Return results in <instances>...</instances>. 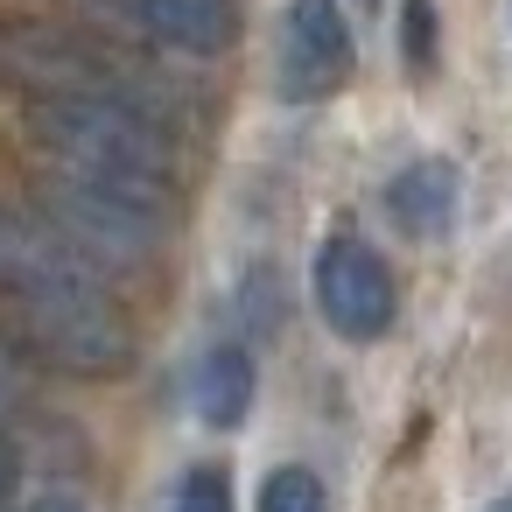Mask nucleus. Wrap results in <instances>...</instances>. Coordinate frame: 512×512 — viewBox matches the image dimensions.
<instances>
[{"label":"nucleus","mask_w":512,"mask_h":512,"mask_svg":"<svg viewBox=\"0 0 512 512\" xmlns=\"http://www.w3.org/2000/svg\"><path fill=\"white\" fill-rule=\"evenodd\" d=\"M29 127L57 155V169H78V176H99V183L141 190V197H162V204L176 190V148H169V134H162V120L148 106L64 92V99H36Z\"/></svg>","instance_id":"f257e3e1"},{"label":"nucleus","mask_w":512,"mask_h":512,"mask_svg":"<svg viewBox=\"0 0 512 512\" xmlns=\"http://www.w3.org/2000/svg\"><path fill=\"white\" fill-rule=\"evenodd\" d=\"M15 323V344L71 379H120L134 365V323L120 316V302H106L99 281L64 274V281H29L0 295Z\"/></svg>","instance_id":"f03ea898"},{"label":"nucleus","mask_w":512,"mask_h":512,"mask_svg":"<svg viewBox=\"0 0 512 512\" xmlns=\"http://www.w3.org/2000/svg\"><path fill=\"white\" fill-rule=\"evenodd\" d=\"M0 78L29 99H127V106H148L162 113V92L106 43L78 36V29H57V22H0Z\"/></svg>","instance_id":"7ed1b4c3"},{"label":"nucleus","mask_w":512,"mask_h":512,"mask_svg":"<svg viewBox=\"0 0 512 512\" xmlns=\"http://www.w3.org/2000/svg\"><path fill=\"white\" fill-rule=\"evenodd\" d=\"M43 211H50L57 232H64L85 260H99V267H141V260L169 239V204H162V197H141V190L78 176V169H57V176H50Z\"/></svg>","instance_id":"20e7f679"},{"label":"nucleus","mask_w":512,"mask_h":512,"mask_svg":"<svg viewBox=\"0 0 512 512\" xmlns=\"http://www.w3.org/2000/svg\"><path fill=\"white\" fill-rule=\"evenodd\" d=\"M316 309L337 337L372 344L393 323V274L365 239H323L316 253Z\"/></svg>","instance_id":"39448f33"},{"label":"nucleus","mask_w":512,"mask_h":512,"mask_svg":"<svg viewBox=\"0 0 512 512\" xmlns=\"http://www.w3.org/2000/svg\"><path fill=\"white\" fill-rule=\"evenodd\" d=\"M351 29L337 0H288L281 15V57H274V92L281 99H330L351 78Z\"/></svg>","instance_id":"423d86ee"},{"label":"nucleus","mask_w":512,"mask_h":512,"mask_svg":"<svg viewBox=\"0 0 512 512\" xmlns=\"http://www.w3.org/2000/svg\"><path fill=\"white\" fill-rule=\"evenodd\" d=\"M99 8L120 29H134L141 43L176 50V57H218L239 36V8H232V0H99Z\"/></svg>","instance_id":"0eeeda50"},{"label":"nucleus","mask_w":512,"mask_h":512,"mask_svg":"<svg viewBox=\"0 0 512 512\" xmlns=\"http://www.w3.org/2000/svg\"><path fill=\"white\" fill-rule=\"evenodd\" d=\"M64 274H85L99 281L106 267L85 260L50 211H0V295L8 288H29V281H64Z\"/></svg>","instance_id":"6e6552de"},{"label":"nucleus","mask_w":512,"mask_h":512,"mask_svg":"<svg viewBox=\"0 0 512 512\" xmlns=\"http://www.w3.org/2000/svg\"><path fill=\"white\" fill-rule=\"evenodd\" d=\"M253 393H260V372L246 358V344H218L197 358V379H190V407L204 428H239L253 414Z\"/></svg>","instance_id":"1a4fd4ad"},{"label":"nucleus","mask_w":512,"mask_h":512,"mask_svg":"<svg viewBox=\"0 0 512 512\" xmlns=\"http://www.w3.org/2000/svg\"><path fill=\"white\" fill-rule=\"evenodd\" d=\"M386 211H393L400 232H414V239L449 232V218H456V169H449V162H414V169H400V176L386 183Z\"/></svg>","instance_id":"9d476101"},{"label":"nucleus","mask_w":512,"mask_h":512,"mask_svg":"<svg viewBox=\"0 0 512 512\" xmlns=\"http://www.w3.org/2000/svg\"><path fill=\"white\" fill-rule=\"evenodd\" d=\"M260 512H330V498H323L316 470L281 463V470H267V484H260Z\"/></svg>","instance_id":"9b49d317"},{"label":"nucleus","mask_w":512,"mask_h":512,"mask_svg":"<svg viewBox=\"0 0 512 512\" xmlns=\"http://www.w3.org/2000/svg\"><path fill=\"white\" fill-rule=\"evenodd\" d=\"M176 512H232V484H225V470H218V463L183 470V484H176Z\"/></svg>","instance_id":"f8f14e48"},{"label":"nucleus","mask_w":512,"mask_h":512,"mask_svg":"<svg viewBox=\"0 0 512 512\" xmlns=\"http://www.w3.org/2000/svg\"><path fill=\"white\" fill-rule=\"evenodd\" d=\"M400 36H407L414 71H428V64H435V8H428V0H407V22H400Z\"/></svg>","instance_id":"ddd939ff"},{"label":"nucleus","mask_w":512,"mask_h":512,"mask_svg":"<svg viewBox=\"0 0 512 512\" xmlns=\"http://www.w3.org/2000/svg\"><path fill=\"white\" fill-rule=\"evenodd\" d=\"M22 407H29V379H22V365H15L8 351H0V421L22 414Z\"/></svg>","instance_id":"4468645a"},{"label":"nucleus","mask_w":512,"mask_h":512,"mask_svg":"<svg viewBox=\"0 0 512 512\" xmlns=\"http://www.w3.org/2000/svg\"><path fill=\"white\" fill-rule=\"evenodd\" d=\"M15 477H22V449H15V435L0 428V498L15 491Z\"/></svg>","instance_id":"2eb2a0df"},{"label":"nucleus","mask_w":512,"mask_h":512,"mask_svg":"<svg viewBox=\"0 0 512 512\" xmlns=\"http://www.w3.org/2000/svg\"><path fill=\"white\" fill-rule=\"evenodd\" d=\"M22 512H92L85 498H71V491H43V498H29Z\"/></svg>","instance_id":"dca6fc26"},{"label":"nucleus","mask_w":512,"mask_h":512,"mask_svg":"<svg viewBox=\"0 0 512 512\" xmlns=\"http://www.w3.org/2000/svg\"><path fill=\"white\" fill-rule=\"evenodd\" d=\"M491 512H512V491H505V498H498V505H491Z\"/></svg>","instance_id":"f3484780"},{"label":"nucleus","mask_w":512,"mask_h":512,"mask_svg":"<svg viewBox=\"0 0 512 512\" xmlns=\"http://www.w3.org/2000/svg\"><path fill=\"white\" fill-rule=\"evenodd\" d=\"M365 8H379V0H365Z\"/></svg>","instance_id":"a211bd4d"},{"label":"nucleus","mask_w":512,"mask_h":512,"mask_svg":"<svg viewBox=\"0 0 512 512\" xmlns=\"http://www.w3.org/2000/svg\"><path fill=\"white\" fill-rule=\"evenodd\" d=\"M0 512H8V505H0Z\"/></svg>","instance_id":"6ab92c4d"}]
</instances>
